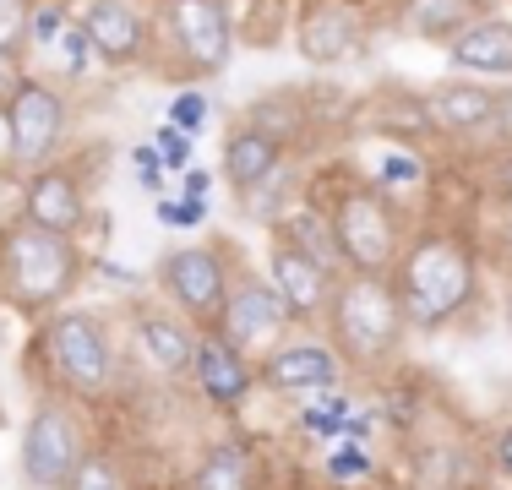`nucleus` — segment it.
Segmentation results:
<instances>
[{
	"label": "nucleus",
	"instance_id": "nucleus-11",
	"mask_svg": "<svg viewBox=\"0 0 512 490\" xmlns=\"http://www.w3.org/2000/svg\"><path fill=\"white\" fill-rule=\"evenodd\" d=\"M77 22L104 66H137L153 49V22L137 0H82Z\"/></svg>",
	"mask_w": 512,
	"mask_h": 490
},
{
	"label": "nucleus",
	"instance_id": "nucleus-39",
	"mask_svg": "<svg viewBox=\"0 0 512 490\" xmlns=\"http://www.w3.org/2000/svg\"><path fill=\"white\" fill-rule=\"evenodd\" d=\"M0 425H6V414H0Z\"/></svg>",
	"mask_w": 512,
	"mask_h": 490
},
{
	"label": "nucleus",
	"instance_id": "nucleus-37",
	"mask_svg": "<svg viewBox=\"0 0 512 490\" xmlns=\"http://www.w3.org/2000/svg\"><path fill=\"white\" fill-rule=\"evenodd\" d=\"M33 6H50V0H33Z\"/></svg>",
	"mask_w": 512,
	"mask_h": 490
},
{
	"label": "nucleus",
	"instance_id": "nucleus-28",
	"mask_svg": "<svg viewBox=\"0 0 512 490\" xmlns=\"http://www.w3.org/2000/svg\"><path fill=\"white\" fill-rule=\"evenodd\" d=\"M153 153L164 158L169 169H186L191 164V137L180 126H158V137H153Z\"/></svg>",
	"mask_w": 512,
	"mask_h": 490
},
{
	"label": "nucleus",
	"instance_id": "nucleus-14",
	"mask_svg": "<svg viewBox=\"0 0 512 490\" xmlns=\"http://www.w3.org/2000/svg\"><path fill=\"white\" fill-rule=\"evenodd\" d=\"M267 284L278 289V300L289 305V316L311 322V316H322L327 305H333L338 273H327L322 262H311V256L300 251V245L273 240V251H267Z\"/></svg>",
	"mask_w": 512,
	"mask_h": 490
},
{
	"label": "nucleus",
	"instance_id": "nucleus-21",
	"mask_svg": "<svg viewBox=\"0 0 512 490\" xmlns=\"http://www.w3.org/2000/svg\"><path fill=\"white\" fill-rule=\"evenodd\" d=\"M137 343L148 354L158 376H191V354H197V333L175 322L169 311H137Z\"/></svg>",
	"mask_w": 512,
	"mask_h": 490
},
{
	"label": "nucleus",
	"instance_id": "nucleus-7",
	"mask_svg": "<svg viewBox=\"0 0 512 490\" xmlns=\"http://www.w3.org/2000/svg\"><path fill=\"white\" fill-rule=\"evenodd\" d=\"M66 93L55 88V82H39L28 77L17 93H11L6 104V158L17 169H44L55 164L60 142H66Z\"/></svg>",
	"mask_w": 512,
	"mask_h": 490
},
{
	"label": "nucleus",
	"instance_id": "nucleus-16",
	"mask_svg": "<svg viewBox=\"0 0 512 490\" xmlns=\"http://www.w3.org/2000/svg\"><path fill=\"white\" fill-rule=\"evenodd\" d=\"M191 382H197V392L213 409H240V403L251 398L256 387V371L251 360L235 349L224 333H197V354H191Z\"/></svg>",
	"mask_w": 512,
	"mask_h": 490
},
{
	"label": "nucleus",
	"instance_id": "nucleus-12",
	"mask_svg": "<svg viewBox=\"0 0 512 490\" xmlns=\"http://www.w3.org/2000/svg\"><path fill=\"white\" fill-rule=\"evenodd\" d=\"M344 376V360H338L333 343H316V338H300V343H278L256 360V382L267 392H284V398H306V392H327L338 387Z\"/></svg>",
	"mask_w": 512,
	"mask_h": 490
},
{
	"label": "nucleus",
	"instance_id": "nucleus-32",
	"mask_svg": "<svg viewBox=\"0 0 512 490\" xmlns=\"http://www.w3.org/2000/svg\"><path fill=\"white\" fill-rule=\"evenodd\" d=\"M28 82V71H22V60L17 55H0V115H6V104H11V93Z\"/></svg>",
	"mask_w": 512,
	"mask_h": 490
},
{
	"label": "nucleus",
	"instance_id": "nucleus-15",
	"mask_svg": "<svg viewBox=\"0 0 512 490\" xmlns=\"http://www.w3.org/2000/svg\"><path fill=\"white\" fill-rule=\"evenodd\" d=\"M22 218L50 229V235H77V229L88 224V191H82V180L71 175V169L44 164V169H33L28 186H22Z\"/></svg>",
	"mask_w": 512,
	"mask_h": 490
},
{
	"label": "nucleus",
	"instance_id": "nucleus-22",
	"mask_svg": "<svg viewBox=\"0 0 512 490\" xmlns=\"http://www.w3.org/2000/svg\"><path fill=\"white\" fill-rule=\"evenodd\" d=\"M191 490H256V458L240 441H213L191 469Z\"/></svg>",
	"mask_w": 512,
	"mask_h": 490
},
{
	"label": "nucleus",
	"instance_id": "nucleus-6",
	"mask_svg": "<svg viewBox=\"0 0 512 490\" xmlns=\"http://www.w3.org/2000/svg\"><path fill=\"white\" fill-rule=\"evenodd\" d=\"M158 22L169 33L186 77H218L235 60V11L229 0H158Z\"/></svg>",
	"mask_w": 512,
	"mask_h": 490
},
{
	"label": "nucleus",
	"instance_id": "nucleus-27",
	"mask_svg": "<svg viewBox=\"0 0 512 490\" xmlns=\"http://www.w3.org/2000/svg\"><path fill=\"white\" fill-rule=\"evenodd\" d=\"M327 474H333V480H360V474H371V458H365L360 441H338V447L327 452Z\"/></svg>",
	"mask_w": 512,
	"mask_h": 490
},
{
	"label": "nucleus",
	"instance_id": "nucleus-26",
	"mask_svg": "<svg viewBox=\"0 0 512 490\" xmlns=\"http://www.w3.org/2000/svg\"><path fill=\"white\" fill-rule=\"evenodd\" d=\"M349 420H355L349 398H327V403H316V409H306V431H316V436H344Z\"/></svg>",
	"mask_w": 512,
	"mask_h": 490
},
{
	"label": "nucleus",
	"instance_id": "nucleus-25",
	"mask_svg": "<svg viewBox=\"0 0 512 490\" xmlns=\"http://www.w3.org/2000/svg\"><path fill=\"white\" fill-rule=\"evenodd\" d=\"M66 490H126V474H120L104 452H82V463L66 480Z\"/></svg>",
	"mask_w": 512,
	"mask_h": 490
},
{
	"label": "nucleus",
	"instance_id": "nucleus-13",
	"mask_svg": "<svg viewBox=\"0 0 512 490\" xmlns=\"http://www.w3.org/2000/svg\"><path fill=\"white\" fill-rule=\"evenodd\" d=\"M295 49L311 66H344L365 49V22L344 0H306L295 17Z\"/></svg>",
	"mask_w": 512,
	"mask_h": 490
},
{
	"label": "nucleus",
	"instance_id": "nucleus-10",
	"mask_svg": "<svg viewBox=\"0 0 512 490\" xmlns=\"http://www.w3.org/2000/svg\"><path fill=\"white\" fill-rule=\"evenodd\" d=\"M289 322H295V316H289V305L278 300V289L267 284V278H235L224 311H218V333L235 343L246 360L256 349H278V338L289 333Z\"/></svg>",
	"mask_w": 512,
	"mask_h": 490
},
{
	"label": "nucleus",
	"instance_id": "nucleus-8",
	"mask_svg": "<svg viewBox=\"0 0 512 490\" xmlns=\"http://www.w3.org/2000/svg\"><path fill=\"white\" fill-rule=\"evenodd\" d=\"M158 284H164V294L191 316V322L218 327V311H224L229 284H235L229 251L224 245H175V251L158 262Z\"/></svg>",
	"mask_w": 512,
	"mask_h": 490
},
{
	"label": "nucleus",
	"instance_id": "nucleus-19",
	"mask_svg": "<svg viewBox=\"0 0 512 490\" xmlns=\"http://www.w3.org/2000/svg\"><path fill=\"white\" fill-rule=\"evenodd\" d=\"M393 17L420 44H453L480 17H491V0H393Z\"/></svg>",
	"mask_w": 512,
	"mask_h": 490
},
{
	"label": "nucleus",
	"instance_id": "nucleus-3",
	"mask_svg": "<svg viewBox=\"0 0 512 490\" xmlns=\"http://www.w3.org/2000/svg\"><path fill=\"white\" fill-rule=\"evenodd\" d=\"M327 327H333V349L344 365L355 371H382L398 360L409 333L404 300H398L393 278H371V273H349L338 278L333 305H327Z\"/></svg>",
	"mask_w": 512,
	"mask_h": 490
},
{
	"label": "nucleus",
	"instance_id": "nucleus-17",
	"mask_svg": "<svg viewBox=\"0 0 512 490\" xmlns=\"http://www.w3.org/2000/svg\"><path fill=\"white\" fill-rule=\"evenodd\" d=\"M284 169V137L267 126H235L224 142V180L240 191V202H246L251 191H262L267 180Z\"/></svg>",
	"mask_w": 512,
	"mask_h": 490
},
{
	"label": "nucleus",
	"instance_id": "nucleus-24",
	"mask_svg": "<svg viewBox=\"0 0 512 490\" xmlns=\"http://www.w3.org/2000/svg\"><path fill=\"white\" fill-rule=\"evenodd\" d=\"M33 39V0H0V55H22Z\"/></svg>",
	"mask_w": 512,
	"mask_h": 490
},
{
	"label": "nucleus",
	"instance_id": "nucleus-9",
	"mask_svg": "<svg viewBox=\"0 0 512 490\" xmlns=\"http://www.w3.org/2000/svg\"><path fill=\"white\" fill-rule=\"evenodd\" d=\"M82 425L66 403H39L22 425V480L39 490H66V480L82 463Z\"/></svg>",
	"mask_w": 512,
	"mask_h": 490
},
{
	"label": "nucleus",
	"instance_id": "nucleus-23",
	"mask_svg": "<svg viewBox=\"0 0 512 490\" xmlns=\"http://www.w3.org/2000/svg\"><path fill=\"white\" fill-rule=\"evenodd\" d=\"M278 240L300 245V251H306L311 262H322L327 273H338V267H344L338 240H333V224H327V213H316V207H289V213L278 218Z\"/></svg>",
	"mask_w": 512,
	"mask_h": 490
},
{
	"label": "nucleus",
	"instance_id": "nucleus-30",
	"mask_svg": "<svg viewBox=\"0 0 512 490\" xmlns=\"http://www.w3.org/2000/svg\"><path fill=\"white\" fill-rule=\"evenodd\" d=\"M480 142H496V147H512V93H496V115L485 126Z\"/></svg>",
	"mask_w": 512,
	"mask_h": 490
},
{
	"label": "nucleus",
	"instance_id": "nucleus-5",
	"mask_svg": "<svg viewBox=\"0 0 512 490\" xmlns=\"http://www.w3.org/2000/svg\"><path fill=\"white\" fill-rule=\"evenodd\" d=\"M39 349H44L50 376L71 392V398H99L109 387V376H115L109 333H104L99 316H88V311H55L50 322H44Z\"/></svg>",
	"mask_w": 512,
	"mask_h": 490
},
{
	"label": "nucleus",
	"instance_id": "nucleus-20",
	"mask_svg": "<svg viewBox=\"0 0 512 490\" xmlns=\"http://www.w3.org/2000/svg\"><path fill=\"white\" fill-rule=\"evenodd\" d=\"M458 71L469 77H512V22L507 17H480L469 33L447 44Z\"/></svg>",
	"mask_w": 512,
	"mask_h": 490
},
{
	"label": "nucleus",
	"instance_id": "nucleus-18",
	"mask_svg": "<svg viewBox=\"0 0 512 490\" xmlns=\"http://www.w3.org/2000/svg\"><path fill=\"white\" fill-rule=\"evenodd\" d=\"M425 115H431V126H442L447 137L480 142L485 126H491V115H496V93L480 88V82H469V77L436 82V88L425 93Z\"/></svg>",
	"mask_w": 512,
	"mask_h": 490
},
{
	"label": "nucleus",
	"instance_id": "nucleus-31",
	"mask_svg": "<svg viewBox=\"0 0 512 490\" xmlns=\"http://www.w3.org/2000/svg\"><path fill=\"white\" fill-rule=\"evenodd\" d=\"M420 180V169L409 164V158H398V153H387L382 158V191H393V186H414Z\"/></svg>",
	"mask_w": 512,
	"mask_h": 490
},
{
	"label": "nucleus",
	"instance_id": "nucleus-34",
	"mask_svg": "<svg viewBox=\"0 0 512 490\" xmlns=\"http://www.w3.org/2000/svg\"><path fill=\"white\" fill-rule=\"evenodd\" d=\"M496 469H502L507 480H512V425H507L502 436H496Z\"/></svg>",
	"mask_w": 512,
	"mask_h": 490
},
{
	"label": "nucleus",
	"instance_id": "nucleus-33",
	"mask_svg": "<svg viewBox=\"0 0 512 490\" xmlns=\"http://www.w3.org/2000/svg\"><path fill=\"white\" fill-rule=\"evenodd\" d=\"M202 213H207L202 202H158V218H164V224H202Z\"/></svg>",
	"mask_w": 512,
	"mask_h": 490
},
{
	"label": "nucleus",
	"instance_id": "nucleus-29",
	"mask_svg": "<svg viewBox=\"0 0 512 490\" xmlns=\"http://www.w3.org/2000/svg\"><path fill=\"white\" fill-rule=\"evenodd\" d=\"M202 120H207V98L202 93H180L175 104H169V126H180L186 137L202 126Z\"/></svg>",
	"mask_w": 512,
	"mask_h": 490
},
{
	"label": "nucleus",
	"instance_id": "nucleus-35",
	"mask_svg": "<svg viewBox=\"0 0 512 490\" xmlns=\"http://www.w3.org/2000/svg\"><path fill=\"white\" fill-rule=\"evenodd\" d=\"M207 186H213V180H207L202 169H191L186 175V202H207Z\"/></svg>",
	"mask_w": 512,
	"mask_h": 490
},
{
	"label": "nucleus",
	"instance_id": "nucleus-4",
	"mask_svg": "<svg viewBox=\"0 0 512 490\" xmlns=\"http://www.w3.org/2000/svg\"><path fill=\"white\" fill-rule=\"evenodd\" d=\"M338 256L349 273H371V278H393V267L409 251V224L398 213V202L382 186H349L338 191V202L327 207Z\"/></svg>",
	"mask_w": 512,
	"mask_h": 490
},
{
	"label": "nucleus",
	"instance_id": "nucleus-1",
	"mask_svg": "<svg viewBox=\"0 0 512 490\" xmlns=\"http://www.w3.org/2000/svg\"><path fill=\"white\" fill-rule=\"evenodd\" d=\"M82 278V251L71 235H50V229L11 218L0 229V294L11 311L22 316H50Z\"/></svg>",
	"mask_w": 512,
	"mask_h": 490
},
{
	"label": "nucleus",
	"instance_id": "nucleus-2",
	"mask_svg": "<svg viewBox=\"0 0 512 490\" xmlns=\"http://www.w3.org/2000/svg\"><path fill=\"white\" fill-rule=\"evenodd\" d=\"M393 289L404 300L409 327L420 333H436L453 316L469 311L474 289H480V273H474V251L458 245L453 235H420L409 240L404 262L393 267Z\"/></svg>",
	"mask_w": 512,
	"mask_h": 490
},
{
	"label": "nucleus",
	"instance_id": "nucleus-36",
	"mask_svg": "<svg viewBox=\"0 0 512 490\" xmlns=\"http://www.w3.org/2000/svg\"><path fill=\"white\" fill-rule=\"evenodd\" d=\"M507 327H512V300H507Z\"/></svg>",
	"mask_w": 512,
	"mask_h": 490
},
{
	"label": "nucleus",
	"instance_id": "nucleus-38",
	"mask_svg": "<svg viewBox=\"0 0 512 490\" xmlns=\"http://www.w3.org/2000/svg\"><path fill=\"white\" fill-rule=\"evenodd\" d=\"M344 6H360V0H344Z\"/></svg>",
	"mask_w": 512,
	"mask_h": 490
}]
</instances>
